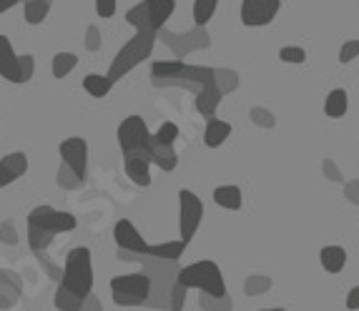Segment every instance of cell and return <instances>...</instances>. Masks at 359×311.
<instances>
[{
    "instance_id": "cell-32",
    "label": "cell",
    "mask_w": 359,
    "mask_h": 311,
    "mask_svg": "<svg viewBox=\"0 0 359 311\" xmlns=\"http://www.w3.org/2000/svg\"><path fill=\"white\" fill-rule=\"evenodd\" d=\"M279 60H284V63H304L306 50L299 48V46H284V48L279 50Z\"/></svg>"
},
{
    "instance_id": "cell-29",
    "label": "cell",
    "mask_w": 359,
    "mask_h": 311,
    "mask_svg": "<svg viewBox=\"0 0 359 311\" xmlns=\"http://www.w3.org/2000/svg\"><path fill=\"white\" fill-rule=\"evenodd\" d=\"M53 233H48V231H43V228H38V226H30L28 223V246L33 249V251H46L50 244H53Z\"/></svg>"
},
{
    "instance_id": "cell-12",
    "label": "cell",
    "mask_w": 359,
    "mask_h": 311,
    "mask_svg": "<svg viewBox=\"0 0 359 311\" xmlns=\"http://www.w3.org/2000/svg\"><path fill=\"white\" fill-rule=\"evenodd\" d=\"M28 174V156L15 151L0 158V188L11 186L13 181H18L20 176Z\"/></svg>"
},
{
    "instance_id": "cell-17",
    "label": "cell",
    "mask_w": 359,
    "mask_h": 311,
    "mask_svg": "<svg viewBox=\"0 0 359 311\" xmlns=\"http://www.w3.org/2000/svg\"><path fill=\"white\" fill-rule=\"evenodd\" d=\"M184 241H163V244H149L146 249V258H156V261H179L181 254L186 251Z\"/></svg>"
},
{
    "instance_id": "cell-31",
    "label": "cell",
    "mask_w": 359,
    "mask_h": 311,
    "mask_svg": "<svg viewBox=\"0 0 359 311\" xmlns=\"http://www.w3.org/2000/svg\"><path fill=\"white\" fill-rule=\"evenodd\" d=\"M154 136L158 138L161 144H171V146H174V141L179 138V126H176L174 120H166V123H161V126H158V131H156Z\"/></svg>"
},
{
    "instance_id": "cell-6",
    "label": "cell",
    "mask_w": 359,
    "mask_h": 311,
    "mask_svg": "<svg viewBox=\"0 0 359 311\" xmlns=\"http://www.w3.org/2000/svg\"><path fill=\"white\" fill-rule=\"evenodd\" d=\"M28 223L30 226H38L43 231L53 233H66V231H73L78 226L76 216L68 214V211H55L53 206H36V209L28 214Z\"/></svg>"
},
{
    "instance_id": "cell-36",
    "label": "cell",
    "mask_w": 359,
    "mask_h": 311,
    "mask_svg": "<svg viewBox=\"0 0 359 311\" xmlns=\"http://www.w3.org/2000/svg\"><path fill=\"white\" fill-rule=\"evenodd\" d=\"M347 309L349 311H357L359 309V286H354L352 291L347 293Z\"/></svg>"
},
{
    "instance_id": "cell-24",
    "label": "cell",
    "mask_w": 359,
    "mask_h": 311,
    "mask_svg": "<svg viewBox=\"0 0 359 311\" xmlns=\"http://www.w3.org/2000/svg\"><path fill=\"white\" fill-rule=\"evenodd\" d=\"M50 13V0H25L23 3V18L30 25H41L48 18Z\"/></svg>"
},
{
    "instance_id": "cell-27",
    "label": "cell",
    "mask_w": 359,
    "mask_h": 311,
    "mask_svg": "<svg viewBox=\"0 0 359 311\" xmlns=\"http://www.w3.org/2000/svg\"><path fill=\"white\" fill-rule=\"evenodd\" d=\"M83 301L86 299H78L66 286H58V291H55V309L58 311H83Z\"/></svg>"
},
{
    "instance_id": "cell-40",
    "label": "cell",
    "mask_w": 359,
    "mask_h": 311,
    "mask_svg": "<svg viewBox=\"0 0 359 311\" xmlns=\"http://www.w3.org/2000/svg\"><path fill=\"white\" fill-rule=\"evenodd\" d=\"M20 3H25V0H20Z\"/></svg>"
},
{
    "instance_id": "cell-15",
    "label": "cell",
    "mask_w": 359,
    "mask_h": 311,
    "mask_svg": "<svg viewBox=\"0 0 359 311\" xmlns=\"http://www.w3.org/2000/svg\"><path fill=\"white\" fill-rule=\"evenodd\" d=\"M146 15H149V23L154 25V30H161L166 25V20L174 15L176 11V0H144Z\"/></svg>"
},
{
    "instance_id": "cell-39",
    "label": "cell",
    "mask_w": 359,
    "mask_h": 311,
    "mask_svg": "<svg viewBox=\"0 0 359 311\" xmlns=\"http://www.w3.org/2000/svg\"><path fill=\"white\" fill-rule=\"evenodd\" d=\"M262 311H284V309H262Z\"/></svg>"
},
{
    "instance_id": "cell-14",
    "label": "cell",
    "mask_w": 359,
    "mask_h": 311,
    "mask_svg": "<svg viewBox=\"0 0 359 311\" xmlns=\"http://www.w3.org/2000/svg\"><path fill=\"white\" fill-rule=\"evenodd\" d=\"M0 78L8 83H20L18 53L13 50V43L8 36H0Z\"/></svg>"
},
{
    "instance_id": "cell-3",
    "label": "cell",
    "mask_w": 359,
    "mask_h": 311,
    "mask_svg": "<svg viewBox=\"0 0 359 311\" xmlns=\"http://www.w3.org/2000/svg\"><path fill=\"white\" fill-rule=\"evenodd\" d=\"M176 284L181 289H198V291H204L211 299H224L226 296V284H224L222 269L214 261H209V258L181 269L179 276H176Z\"/></svg>"
},
{
    "instance_id": "cell-38",
    "label": "cell",
    "mask_w": 359,
    "mask_h": 311,
    "mask_svg": "<svg viewBox=\"0 0 359 311\" xmlns=\"http://www.w3.org/2000/svg\"><path fill=\"white\" fill-rule=\"evenodd\" d=\"M15 6H20V0H0V15H3V13H8L11 8H15Z\"/></svg>"
},
{
    "instance_id": "cell-25",
    "label": "cell",
    "mask_w": 359,
    "mask_h": 311,
    "mask_svg": "<svg viewBox=\"0 0 359 311\" xmlns=\"http://www.w3.org/2000/svg\"><path fill=\"white\" fill-rule=\"evenodd\" d=\"M8 286H20L18 276L11 271H0V309H11L20 296V293H8Z\"/></svg>"
},
{
    "instance_id": "cell-2",
    "label": "cell",
    "mask_w": 359,
    "mask_h": 311,
    "mask_svg": "<svg viewBox=\"0 0 359 311\" xmlns=\"http://www.w3.org/2000/svg\"><path fill=\"white\" fill-rule=\"evenodd\" d=\"M60 286L73 291L78 299H88L93 293V263L88 246H76L66 256V269L60 276Z\"/></svg>"
},
{
    "instance_id": "cell-5",
    "label": "cell",
    "mask_w": 359,
    "mask_h": 311,
    "mask_svg": "<svg viewBox=\"0 0 359 311\" xmlns=\"http://www.w3.org/2000/svg\"><path fill=\"white\" fill-rule=\"evenodd\" d=\"M201 219H204V204H201V198L194 191H189V188H181L179 191V221H181L179 226H181V241H184V244H191L198 226H201Z\"/></svg>"
},
{
    "instance_id": "cell-20",
    "label": "cell",
    "mask_w": 359,
    "mask_h": 311,
    "mask_svg": "<svg viewBox=\"0 0 359 311\" xmlns=\"http://www.w3.org/2000/svg\"><path fill=\"white\" fill-rule=\"evenodd\" d=\"M319 261H322V269L327 274H339L347 266V251L341 246H324L319 251Z\"/></svg>"
},
{
    "instance_id": "cell-11",
    "label": "cell",
    "mask_w": 359,
    "mask_h": 311,
    "mask_svg": "<svg viewBox=\"0 0 359 311\" xmlns=\"http://www.w3.org/2000/svg\"><path fill=\"white\" fill-rule=\"evenodd\" d=\"M114 239H116V244H118L121 251L146 256V249H149V244H146V239L138 233V228L133 226L128 219H121V221L114 226Z\"/></svg>"
},
{
    "instance_id": "cell-13",
    "label": "cell",
    "mask_w": 359,
    "mask_h": 311,
    "mask_svg": "<svg viewBox=\"0 0 359 311\" xmlns=\"http://www.w3.org/2000/svg\"><path fill=\"white\" fill-rule=\"evenodd\" d=\"M146 151H149V156H151V163H156V166L161 168V171H166V174H171V171L179 166V156H176L174 146H171V144H161V141H158L156 136L149 138Z\"/></svg>"
},
{
    "instance_id": "cell-35",
    "label": "cell",
    "mask_w": 359,
    "mask_h": 311,
    "mask_svg": "<svg viewBox=\"0 0 359 311\" xmlns=\"http://www.w3.org/2000/svg\"><path fill=\"white\" fill-rule=\"evenodd\" d=\"M96 13L98 18L108 20L116 15V0H96Z\"/></svg>"
},
{
    "instance_id": "cell-28",
    "label": "cell",
    "mask_w": 359,
    "mask_h": 311,
    "mask_svg": "<svg viewBox=\"0 0 359 311\" xmlns=\"http://www.w3.org/2000/svg\"><path fill=\"white\" fill-rule=\"evenodd\" d=\"M78 66V55L76 53H55L53 55V76L55 78H66L76 71Z\"/></svg>"
},
{
    "instance_id": "cell-33",
    "label": "cell",
    "mask_w": 359,
    "mask_h": 311,
    "mask_svg": "<svg viewBox=\"0 0 359 311\" xmlns=\"http://www.w3.org/2000/svg\"><path fill=\"white\" fill-rule=\"evenodd\" d=\"M81 184H83V179H78L71 168L63 163V166H60V171H58V186H60V188H66V191H68V188H78Z\"/></svg>"
},
{
    "instance_id": "cell-16",
    "label": "cell",
    "mask_w": 359,
    "mask_h": 311,
    "mask_svg": "<svg viewBox=\"0 0 359 311\" xmlns=\"http://www.w3.org/2000/svg\"><path fill=\"white\" fill-rule=\"evenodd\" d=\"M219 101H222V88L216 85V81H211V83L201 85V90H198L196 111L204 116V118H211L214 111L219 108Z\"/></svg>"
},
{
    "instance_id": "cell-23",
    "label": "cell",
    "mask_w": 359,
    "mask_h": 311,
    "mask_svg": "<svg viewBox=\"0 0 359 311\" xmlns=\"http://www.w3.org/2000/svg\"><path fill=\"white\" fill-rule=\"evenodd\" d=\"M114 88V81H108V76H101V73H88L83 78V90L90 98H106Z\"/></svg>"
},
{
    "instance_id": "cell-8",
    "label": "cell",
    "mask_w": 359,
    "mask_h": 311,
    "mask_svg": "<svg viewBox=\"0 0 359 311\" xmlns=\"http://www.w3.org/2000/svg\"><path fill=\"white\" fill-rule=\"evenodd\" d=\"M282 0H241V23L246 28H262L276 18Z\"/></svg>"
},
{
    "instance_id": "cell-21",
    "label": "cell",
    "mask_w": 359,
    "mask_h": 311,
    "mask_svg": "<svg viewBox=\"0 0 359 311\" xmlns=\"http://www.w3.org/2000/svg\"><path fill=\"white\" fill-rule=\"evenodd\" d=\"M214 201H216V206H222V209L239 211L244 198H241L239 186H219V188H214Z\"/></svg>"
},
{
    "instance_id": "cell-4",
    "label": "cell",
    "mask_w": 359,
    "mask_h": 311,
    "mask_svg": "<svg viewBox=\"0 0 359 311\" xmlns=\"http://www.w3.org/2000/svg\"><path fill=\"white\" fill-rule=\"evenodd\" d=\"M111 293L118 306H141L151 296V276L149 274H123L111 279Z\"/></svg>"
},
{
    "instance_id": "cell-30",
    "label": "cell",
    "mask_w": 359,
    "mask_h": 311,
    "mask_svg": "<svg viewBox=\"0 0 359 311\" xmlns=\"http://www.w3.org/2000/svg\"><path fill=\"white\" fill-rule=\"evenodd\" d=\"M18 71H20V83L33 81V73H36V58H33L30 53L18 55Z\"/></svg>"
},
{
    "instance_id": "cell-22",
    "label": "cell",
    "mask_w": 359,
    "mask_h": 311,
    "mask_svg": "<svg viewBox=\"0 0 359 311\" xmlns=\"http://www.w3.org/2000/svg\"><path fill=\"white\" fill-rule=\"evenodd\" d=\"M347 108H349V96L344 88H334L330 96H327V101H324V113L330 116V118L347 116Z\"/></svg>"
},
{
    "instance_id": "cell-34",
    "label": "cell",
    "mask_w": 359,
    "mask_h": 311,
    "mask_svg": "<svg viewBox=\"0 0 359 311\" xmlns=\"http://www.w3.org/2000/svg\"><path fill=\"white\" fill-rule=\"evenodd\" d=\"M359 55V41H347L339 50V63H352Z\"/></svg>"
},
{
    "instance_id": "cell-1",
    "label": "cell",
    "mask_w": 359,
    "mask_h": 311,
    "mask_svg": "<svg viewBox=\"0 0 359 311\" xmlns=\"http://www.w3.org/2000/svg\"><path fill=\"white\" fill-rule=\"evenodd\" d=\"M126 23H131L133 28H136V36L118 50V55H116L111 68H108L106 76H108V81H114V83L149 58L151 50H154L156 36H158V30H154V25L149 23L144 3H138V6H133L131 11L126 13Z\"/></svg>"
},
{
    "instance_id": "cell-26",
    "label": "cell",
    "mask_w": 359,
    "mask_h": 311,
    "mask_svg": "<svg viewBox=\"0 0 359 311\" xmlns=\"http://www.w3.org/2000/svg\"><path fill=\"white\" fill-rule=\"evenodd\" d=\"M216 6H219V0H194V23H196V28H204L214 18Z\"/></svg>"
},
{
    "instance_id": "cell-37",
    "label": "cell",
    "mask_w": 359,
    "mask_h": 311,
    "mask_svg": "<svg viewBox=\"0 0 359 311\" xmlns=\"http://www.w3.org/2000/svg\"><path fill=\"white\" fill-rule=\"evenodd\" d=\"M88 48L98 50V28H93V25L88 28Z\"/></svg>"
},
{
    "instance_id": "cell-18",
    "label": "cell",
    "mask_w": 359,
    "mask_h": 311,
    "mask_svg": "<svg viewBox=\"0 0 359 311\" xmlns=\"http://www.w3.org/2000/svg\"><path fill=\"white\" fill-rule=\"evenodd\" d=\"M184 68V60H156L154 66H151V76H154L156 83H174V81L181 78Z\"/></svg>"
},
{
    "instance_id": "cell-7",
    "label": "cell",
    "mask_w": 359,
    "mask_h": 311,
    "mask_svg": "<svg viewBox=\"0 0 359 311\" xmlns=\"http://www.w3.org/2000/svg\"><path fill=\"white\" fill-rule=\"evenodd\" d=\"M116 136H118L121 153H126V151L146 148V144H149V138H151V131L141 116H126V118L121 120Z\"/></svg>"
},
{
    "instance_id": "cell-9",
    "label": "cell",
    "mask_w": 359,
    "mask_h": 311,
    "mask_svg": "<svg viewBox=\"0 0 359 311\" xmlns=\"http://www.w3.org/2000/svg\"><path fill=\"white\" fill-rule=\"evenodd\" d=\"M58 153L63 158L68 168L78 179H86V171H88V144H86L81 136H71L66 141H60Z\"/></svg>"
},
{
    "instance_id": "cell-10",
    "label": "cell",
    "mask_w": 359,
    "mask_h": 311,
    "mask_svg": "<svg viewBox=\"0 0 359 311\" xmlns=\"http://www.w3.org/2000/svg\"><path fill=\"white\" fill-rule=\"evenodd\" d=\"M123 171L136 186H151V156L146 148L123 153Z\"/></svg>"
},
{
    "instance_id": "cell-19",
    "label": "cell",
    "mask_w": 359,
    "mask_h": 311,
    "mask_svg": "<svg viewBox=\"0 0 359 311\" xmlns=\"http://www.w3.org/2000/svg\"><path fill=\"white\" fill-rule=\"evenodd\" d=\"M231 136V123L229 120H222L211 116L209 123H206V131H204V144L206 148H219V146Z\"/></svg>"
}]
</instances>
